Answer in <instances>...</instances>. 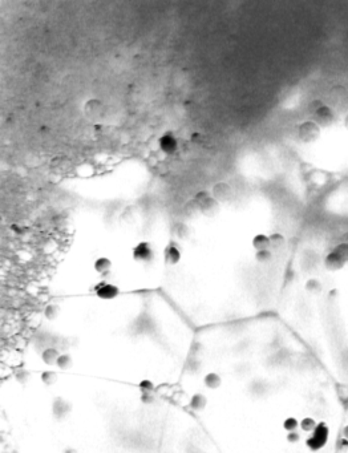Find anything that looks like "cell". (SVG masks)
<instances>
[{
	"label": "cell",
	"instance_id": "cell-1",
	"mask_svg": "<svg viewBox=\"0 0 348 453\" xmlns=\"http://www.w3.org/2000/svg\"><path fill=\"white\" fill-rule=\"evenodd\" d=\"M168 397L220 453H336L348 399L277 314L197 330Z\"/></svg>",
	"mask_w": 348,
	"mask_h": 453
},
{
	"label": "cell",
	"instance_id": "cell-2",
	"mask_svg": "<svg viewBox=\"0 0 348 453\" xmlns=\"http://www.w3.org/2000/svg\"><path fill=\"white\" fill-rule=\"evenodd\" d=\"M197 330L173 303L121 295L44 306L20 365L120 383L168 396L185 371Z\"/></svg>",
	"mask_w": 348,
	"mask_h": 453
},
{
	"label": "cell",
	"instance_id": "cell-3",
	"mask_svg": "<svg viewBox=\"0 0 348 453\" xmlns=\"http://www.w3.org/2000/svg\"><path fill=\"white\" fill-rule=\"evenodd\" d=\"M10 453H158L169 397L23 365L2 379Z\"/></svg>",
	"mask_w": 348,
	"mask_h": 453
},
{
	"label": "cell",
	"instance_id": "cell-4",
	"mask_svg": "<svg viewBox=\"0 0 348 453\" xmlns=\"http://www.w3.org/2000/svg\"><path fill=\"white\" fill-rule=\"evenodd\" d=\"M158 453H220L196 420L170 400Z\"/></svg>",
	"mask_w": 348,
	"mask_h": 453
},
{
	"label": "cell",
	"instance_id": "cell-5",
	"mask_svg": "<svg viewBox=\"0 0 348 453\" xmlns=\"http://www.w3.org/2000/svg\"><path fill=\"white\" fill-rule=\"evenodd\" d=\"M154 258H156V253L153 250L152 245L146 241H142L133 247L132 259L135 263L144 264V266L152 264L154 262Z\"/></svg>",
	"mask_w": 348,
	"mask_h": 453
},
{
	"label": "cell",
	"instance_id": "cell-6",
	"mask_svg": "<svg viewBox=\"0 0 348 453\" xmlns=\"http://www.w3.org/2000/svg\"><path fill=\"white\" fill-rule=\"evenodd\" d=\"M298 137L302 142L310 144L320 137V126L315 121H304L298 126Z\"/></svg>",
	"mask_w": 348,
	"mask_h": 453
},
{
	"label": "cell",
	"instance_id": "cell-7",
	"mask_svg": "<svg viewBox=\"0 0 348 453\" xmlns=\"http://www.w3.org/2000/svg\"><path fill=\"white\" fill-rule=\"evenodd\" d=\"M163 258H164V264L165 266H177L179 264L181 259H182V250L178 247V244H177L176 241H169L168 245L165 246L164 249V253H163Z\"/></svg>",
	"mask_w": 348,
	"mask_h": 453
},
{
	"label": "cell",
	"instance_id": "cell-8",
	"mask_svg": "<svg viewBox=\"0 0 348 453\" xmlns=\"http://www.w3.org/2000/svg\"><path fill=\"white\" fill-rule=\"evenodd\" d=\"M312 116H314V121L316 122L320 128L331 126L335 122V120H336V116H335L334 111L326 104L323 105V106H320V108L315 112Z\"/></svg>",
	"mask_w": 348,
	"mask_h": 453
},
{
	"label": "cell",
	"instance_id": "cell-9",
	"mask_svg": "<svg viewBox=\"0 0 348 453\" xmlns=\"http://www.w3.org/2000/svg\"><path fill=\"white\" fill-rule=\"evenodd\" d=\"M336 453H348V399L347 403H345L344 416H343V421H341L338 444H336Z\"/></svg>",
	"mask_w": 348,
	"mask_h": 453
},
{
	"label": "cell",
	"instance_id": "cell-10",
	"mask_svg": "<svg viewBox=\"0 0 348 453\" xmlns=\"http://www.w3.org/2000/svg\"><path fill=\"white\" fill-rule=\"evenodd\" d=\"M158 148L161 152L168 154V156L174 154L177 152V149H178V140L172 132L164 133L158 139Z\"/></svg>",
	"mask_w": 348,
	"mask_h": 453
},
{
	"label": "cell",
	"instance_id": "cell-11",
	"mask_svg": "<svg viewBox=\"0 0 348 453\" xmlns=\"http://www.w3.org/2000/svg\"><path fill=\"white\" fill-rule=\"evenodd\" d=\"M84 112L89 120L96 121V120L102 119V116H104V105L97 98H91V100L85 102Z\"/></svg>",
	"mask_w": 348,
	"mask_h": 453
},
{
	"label": "cell",
	"instance_id": "cell-12",
	"mask_svg": "<svg viewBox=\"0 0 348 453\" xmlns=\"http://www.w3.org/2000/svg\"><path fill=\"white\" fill-rule=\"evenodd\" d=\"M323 266L328 273H339V271L344 269L345 262L338 253L331 251V253H328L326 255L325 260H323Z\"/></svg>",
	"mask_w": 348,
	"mask_h": 453
},
{
	"label": "cell",
	"instance_id": "cell-13",
	"mask_svg": "<svg viewBox=\"0 0 348 453\" xmlns=\"http://www.w3.org/2000/svg\"><path fill=\"white\" fill-rule=\"evenodd\" d=\"M198 206H200V213L205 217H214L220 211V202L211 196L207 197L202 202H198Z\"/></svg>",
	"mask_w": 348,
	"mask_h": 453
},
{
	"label": "cell",
	"instance_id": "cell-14",
	"mask_svg": "<svg viewBox=\"0 0 348 453\" xmlns=\"http://www.w3.org/2000/svg\"><path fill=\"white\" fill-rule=\"evenodd\" d=\"M231 194H233V190L229 183L218 182L213 186V198H216L218 202H225V201L230 200Z\"/></svg>",
	"mask_w": 348,
	"mask_h": 453
},
{
	"label": "cell",
	"instance_id": "cell-15",
	"mask_svg": "<svg viewBox=\"0 0 348 453\" xmlns=\"http://www.w3.org/2000/svg\"><path fill=\"white\" fill-rule=\"evenodd\" d=\"M251 245L255 249V251H263L270 249V237H267L266 234H258L251 241Z\"/></svg>",
	"mask_w": 348,
	"mask_h": 453
},
{
	"label": "cell",
	"instance_id": "cell-16",
	"mask_svg": "<svg viewBox=\"0 0 348 453\" xmlns=\"http://www.w3.org/2000/svg\"><path fill=\"white\" fill-rule=\"evenodd\" d=\"M286 245V239L282 234L275 233L270 235V249L273 253H279Z\"/></svg>",
	"mask_w": 348,
	"mask_h": 453
},
{
	"label": "cell",
	"instance_id": "cell-17",
	"mask_svg": "<svg viewBox=\"0 0 348 453\" xmlns=\"http://www.w3.org/2000/svg\"><path fill=\"white\" fill-rule=\"evenodd\" d=\"M255 262L260 266H267V264H270L273 262V258H274V253L271 250H263V251H257L255 255Z\"/></svg>",
	"mask_w": 348,
	"mask_h": 453
},
{
	"label": "cell",
	"instance_id": "cell-18",
	"mask_svg": "<svg viewBox=\"0 0 348 453\" xmlns=\"http://www.w3.org/2000/svg\"><path fill=\"white\" fill-rule=\"evenodd\" d=\"M176 234L179 239H188L190 237V229L186 226L185 223L179 222L176 226Z\"/></svg>",
	"mask_w": 348,
	"mask_h": 453
},
{
	"label": "cell",
	"instance_id": "cell-19",
	"mask_svg": "<svg viewBox=\"0 0 348 453\" xmlns=\"http://www.w3.org/2000/svg\"><path fill=\"white\" fill-rule=\"evenodd\" d=\"M335 253H338L343 260L345 262V264L348 263V244L347 242H343V244L338 245V246L335 247Z\"/></svg>",
	"mask_w": 348,
	"mask_h": 453
},
{
	"label": "cell",
	"instance_id": "cell-20",
	"mask_svg": "<svg viewBox=\"0 0 348 453\" xmlns=\"http://www.w3.org/2000/svg\"><path fill=\"white\" fill-rule=\"evenodd\" d=\"M323 105H325V102L322 101V100H314V101H312L311 104H310V106H308V111L311 112L312 115H314L315 112L318 111V109L320 108V106H323Z\"/></svg>",
	"mask_w": 348,
	"mask_h": 453
},
{
	"label": "cell",
	"instance_id": "cell-21",
	"mask_svg": "<svg viewBox=\"0 0 348 453\" xmlns=\"http://www.w3.org/2000/svg\"><path fill=\"white\" fill-rule=\"evenodd\" d=\"M207 197H210L209 192H207V190H201V192H198V193L194 196V200H196L197 202H202L203 200H206Z\"/></svg>",
	"mask_w": 348,
	"mask_h": 453
},
{
	"label": "cell",
	"instance_id": "cell-22",
	"mask_svg": "<svg viewBox=\"0 0 348 453\" xmlns=\"http://www.w3.org/2000/svg\"><path fill=\"white\" fill-rule=\"evenodd\" d=\"M192 142H194V144H201V142L203 141V136L201 135V133H193L192 135Z\"/></svg>",
	"mask_w": 348,
	"mask_h": 453
},
{
	"label": "cell",
	"instance_id": "cell-23",
	"mask_svg": "<svg viewBox=\"0 0 348 453\" xmlns=\"http://www.w3.org/2000/svg\"><path fill=\"white\" fill-rule=\"evenodd\" d=\"M344 125H345V128L348 129V115H347V117H345V120H344Z\"/></svg>",
	"mask_w": 348,
	"mask_h": 453
},
{
	"label": "cell",
	"instance_id": "cell-24",
	"mask_svg": "<svg viewBox=\"0 0 348 453\" xmlns=\"http://www.w3.org/2000/svg\"><path fill=\"white\" fill-rule=\"evenodd\" d=\"M345 238H347V244H348V233H347V235H345Z\"/></svg>",
	"mask_w": 348,
	"mask_h": 453
}]
</instances>
